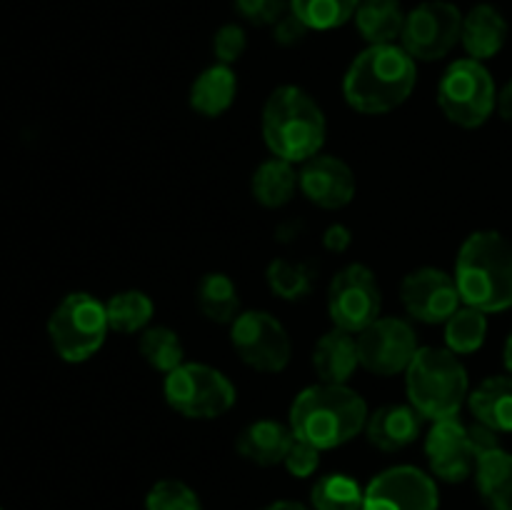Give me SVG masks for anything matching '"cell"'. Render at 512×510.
I'll use <instances>...</instances> for the list:
<instances>
[{
  "label": "cell",
  "mask_w": 512,
  "mask_h": 510,
  "mask_svg": "<svg viewBox=\"0 0 512 510\" xmlns=\"http://www.w3.org/2000/svg\"><path fill=\"white\" fill-rule=\"evenodd\" d=\"M418 65L403 45H368L345 70L343 95L363 115L398 110L413 95Z\"/></svg>",
  "instance_id": "6da1fadb"
},
{
  "label": "cell",
  "mask_w": 512,
  "mask_h": 510,
  "mask_svg": "<svg viewBox=\"0 0 512 510\" xmlns=\"http://www.w3.org/2000/svg\"><path fill=\"white\" fill-rule=\"evenodd\" d=\"M368 415V403L350 385L315 383L295 395L288 425L298 440L318 450H333L360 435Z\"/></svg>",
  "instance_id": "7a4b0ae2"
},
{
  "label": "cell",
  "mask_w": 512,
  "mask_h": 510,
  "mask_svg": "<svg viewBox=\"0 0 512 510\" xmlns=\"http://www.w3.org/2000/svg\"><path fill=\"white\" fill-rule=\"evenodd\" d=\"M455 283L463 305L483 313L512 308V243L498 230H478L455 258Z\"/></svg>",
  "instance_id": "3957f363"
},
{
  "label": "cell",
  "mask_w": 512,
  "mask_h": 510,
  "mask_svg": "<svg viewBox=\"0 0 512 510\" xmlns=\"http://www.w3.org/2000/svg\"><path fill=\"white\" fill-rule=\"evenodd\" d=\"M328 120L308 90L280 85L263 105V140L275 158L305 163L323 150Z\"/></svg>",
  "instance_id": "277c9868"
},
{
  "label": "cell",
  "mask_w": 512,
  "mask_h": 510,
  "mask_svg": "<svg viewBox=\"0 0 512 510\" xmlns=\"http://www.w3.org/2000/svg\"><path fill=\"white\" fill-rule=\"evenodd\" d=\"M405 393L430 423L455 418L470 398L468 370L453 350L425 345L405 370Z\"/></svg>",
  "instance_id": "5b68a950"
},
{
  "label": "cell",
  "mask_w": 512,
  "mask_h": 510,
  "mask_svg": "<svg viewBox=\"0 0 512 510\" xmlns=\"http://www.w3.org/2000/svg\"><path fill=\"white\" fill-rule=\"evenodd\" d=\"M108 310L90 293H68L48 320V335L55 353L65 363H85L103 348L108 338Z\"/></svg>",
  "instance_id": "8992f818"
},
{
  "label": "cell",
  "mask_w": 512,
  "mask_h": 510,
  "mask_svg": "<svg viewBox=\"0 0 512 510\" xmlns=\"http://www.w3.org/2000/svg\"><path fill=\"white\" fill-rule=\"evenodd\" d=\"M170 408L188 420L223 418L235 405V385L225 373L205 363H183L163 380Z\"/></svg>",
  "instance_id": "52a82bcc"
},
{
  "label": "cell",
  "mask_w": 512,
  "mask_h": 510,
  "mask_svg": "<svg viewBox=\"0 0 512 510\" xmlns=\"http://www.w3.org/2000/svg\"><path fill=\"white\" fill-rule=\"evenodd\" d=\"M438 105L450 123L460 128H480L498 108V88L485 68L473 58L448 65L438 83Z\"/></svg>",
  "instance_id": "ba28073f"
},
{
  "label": "cell",
  "mask_w": 512,
  "mask_h": 510,
  "mask_svg": "<svg viewBox=\"0 0 512 510\" xmlns=\"http://www.w3.org/2000/svg\"><path fill=\"white\" fill-rule=\"evenodd\" d=\"M230 343L240 360L258 373H280L293 355L288 330L268 310H243L230 323Z\"/></svg>",
  "instance_id": "9c48e42d"
},
{
  "label": "cell",
  "mask_w": 512,
  "mask_h": 510,
  "mask_svg": "<svg viewBox=\"0 0 512 510\" xmlns=\"http://www.w3.org/2000/svg\"><path fill=\"white\" fill-rule=\"evenodd\" d=\"M463 33V13L450 0H423L408 10L400 45L408 50L410 58L418 63H433L445 58Z\"/></svg>",
  "instance_id": "30bf717a"
},
{
  "label": "cell",
  "mask_w": 512,
  "mask_h": 510,
  "mask_svg": "<svg viewBox=\"0 0 512 510\" xmlns=\"http://www.w3.org/2000/svg\"><path fill=\"white\" fill-rule=\"evenodd\" d=\"M383 290L373 270L363 263H350L333 275L328 285V313L335 328L358 335L380 318Z\"/></svg>",
  "instance_id": "8fae6325"
},
{
  "label": "cell",
  "mask_w": 512,
  "mask_h": 510,
  "mask_svg": "<svg viewBox=\"0 0 512 510\" xmlns=\"http://www.w3.org/2000/svg\"><path fill=\"white\" fill-rule=\"evenodd\" d=\"M418 350L420 345L413 325L393 315L378 318L358 333L360 368L383 378L405 373Z\"/></svg>",
  "instance_id": "7c38bea8"
},
{
  "label": "cell",
  "mask_w": 512,
  "mask_h": 510,
  "mask_svg": "<svg viewBox=\"0 0 512 510\" xmlns=\"http://www.w3.org/2000/svg\"><path fill=\"white\" fill-rule=\"evenodd\" d=\"M440 493L433 475L415 465H395L365 485L363 510H438Z\"/></svg>",
  "instance_id": "4fadbf2b"
},
{
  "label": "cell",
  "mask_w": 512,
  "mask_h": 510,
  "mask_svg": "<svg viewBox=\"0 0 512 510\" xmlns=\"http://www.w3.org/2000/svg\"><path fill=\"white\" fill-rule=\"evenodd\" d=\"M400 300L405 313L425 325L448 323L450 315L463 305L455 275L440 268H415L400 283Z\"/></svg>",
  "instance_id": "5bb4252c"
},
{
  "label": "cell",
  "mask_w": 512,
  "mask_h": 510,
  "mask_svg": "<svg viewBox=\"0 0 512 510\" xmlns=\"http://www.w3.org/2000/svg\"><path fill=\"white\" fill-rule=\"evenodd\" d=\"M425 458L433 478L445 483H463L475 473L478 450L470 440V428L455 418L435 420L425 435Z\"/></svg>",
  "instance_id": "9a60e30c"
},
{
  "label": "cell",
  "mask_w": 512,
  "mask_h": 510,
  "mask_svg": "<svg viewBox=\"0 0 512 510\" xmlns=\"http://www.w3.org/2000/svg\"><path fill=\"white\" fill-rule=\"evenodd\" d=\"M300 193L323 210H340L355 198L353 168L338 155L318 153L300 168Z\"/></svg>",
  "instance_id": "2e32d148"
},
{
  "label": "cell",
  "mask_w": 512,
  "mask_h": 510,
  "mask_svg": "<svg viewBox=\"0 0 512 510\" xmlns=\"http://www.w3.org/2000/svg\"><path fill=\"white\" fill-rule=\"evenodd\" d=\"M423 425L425 418L413 405L390 403L368 415L365 433H368L373 448L383 450V453H398V450H405L420 438Z\"/></svg>",
  "instance_id": "e0dca14e"
},
{
  "label": "cell",
  "mask_w": 512,
  "mask_h": 510,
  "mask_svg": "<svg viewBox=\"0 0 512 510\" xmlns=\"http://www.w3.org/2000/svg\"><path fill=\"white\" fill-rule=\"evenodd\" d=\"M510 25L505 15L500 13L495 5L478 3L463 15V33H460V43H463L468 58L485 60L495 58L500 50L508 43Z\"/></svg>",
  "instance_id": "ac0fdd59"
},
{
  "label": "cell",
  "mask_w": 512,
  "mask_h": 510,
  "mask_svg": "<svg viewBox=\"0 0 512 510\" xmlns=\"http://www.w3.org/2000/svg\"><path fill=\"white\" fill-rule=\"evenodd\" d=\"M293 443L295 435L290 425L265 418L255 420V423L245 425L240 430L238 440H235V450L248 463L260 465V468H273V465L283 463Z\"/></svg>",
  "instance_id": "d6986e66"
},
{
  "label": "cell",
  "mask_w": 512,
  "mask_h": 510,
  "mask_svg": "<svg viewBox=\"0 0 512 510\" xmlns=\"http://www.w3.org/2000/svg\"><path fill=\"white\" fill-rule=\"evenodd\" d=\"M358 368V338L353 333L333 325V330L320 335L313 348V370L320 383L348 385V380L353 378Z\"/></svg>",
  "instance_id": "ffe728a7"
},
{
  "label": "cell",
  "mask_w": 512,
  "mask_h": 510,
  "mask_svg": "<svg viewBox=\"0 0 512 510\" xmlns=\"http://www.w3.org/2000/svg\"><path fill=\"white\" fill-rule=\"evenodd\" d=\"M235 95H238V78L233 68L223 63H215L205 68L190 85V108L203 118H218L225 110L233 108Z\"/></svg>",
  "instance_id": "44dd1931"
},
{
  "label": "cell",
  "mask_w": 512,
  "mask_h": 510,
  "mask_svg": "<svg viewBox=\"0 0 512 510\" xmlns=\"http://www.w3.org/2000/svg\"><path fill=\"white\" fill-rule=\"evenodd\" d=\"M468 408L478 423L495 433H512V375L485 378L478 388L470 390Z\"/></svg>",
  "instance_id": "7402d4cb"
},
{
  "label": "cell",
  "mask_w": 512,
  "mask_h": 510,
  "mask_svg": "<svg viewBox=\"0 0 512 510\" xmlns=\"http://www.w3.org/2000/svg\"><path fill=\"white\" fill-rule=\"evenodd\" d=\"M405 18L400 0H360L353 20L368 45H393L403 35Z\"/></svg>",
  "instance_id": "603a6c76"
},
{
  "label": "cell",
  "mask_w": 512,
  "mask_h": 510,
  "mask_svg": "<svg viewBox=\"0 0 512 510\" xmlns=\"http://www.w3.org/2000/svg\"><path fill=\"white\" fill-rule=\"evenodd\" d=\"M475 485L488 510H512V453L488 450L475 465Z\"/></svg>",
  "instance_id": "cb8c5ba5"
},
{
  "label": "cell",
  "mask_w": 512,
  "mask_h": 510,
  "mask_svg": "<svg viewBox=\"0 0 512 510\" xmlns=\"http://www.w3.org/2000/svg\"><path fill=\"white\" fill-rule=\"evenodd\" d=\"M300 188V175L295 173V165L283 158H270L255 168L250 190L253 198L263 208H283L293 200L295 190Z\"/></svg>",
  "instance_id": "d4e9b609"
},
{
  "label": "cell",
  "mask_w": 512,
  "mask_h": 510,
  "mask_svg": "<svg viewBox=\"0 0 512 510\" xmlns=\"http://www.w3.org/2000/svg\"><path fill=\"white\" fill-rule=\"evenodd\" d=\"M195 303L210 323L218 325H230L243 313L238 285L225 273H205L195 288Z\"/></svg>",
  "instance_id": "484cf974"
},
{
  "label": "cell",
  "mask_w": 512,
  "mask_h": 510,
  "mask_svg": "<svg viewBox=\"0 0 512 510\" xmlns=\"http://www.w3.org/2000/svg\"><path fill=\"white\" fill-rule=\"evenodd\" d=\"M105 310H108V325L113 333L133 335L148 328L155 305L143 290H120L105 303Z\"/></svg>",
  "instance_id": "4316f807"
},
{
  "label": "cell",
  "mask_w": 512,
  "mask_h": 510,
  "mask_svg": "<svg viewBox=\"0 0 512 510\" xmlns=\"http://www.w3.org/2000/svg\"><path fill=\"white\" fill-rule=\"evenodd\" d=\"M365 488L345 473H328L310 490L313 510H363Z\"/></svg>",
  "instance_id": "83f0119b"
},
{
  "label": "cell",
  "mask_w": 512,
  "mask_h": 510,
  "mask_svg": "<svg viewBox=\"0 0 512 510\" xmlns=\"http://www.w3.org/2000/svg\"><path fill=\"white\" fill-rule=\"evenodd\" d=\"M488 338V313L460 305L445 323V345L455 355H470L483 348Z\"/></svg>",
  "instance_id": "f1b7e54d"
},
{
  "label": "cell",
  "mask_w": 512,
  "mask_h": 510,
  "mask_svg": "<svg viewBox=\"0 0 512 510\" xmlns=\"http://www.w3.org/2000/svg\"><path fill=\"white\" fill-rule=\"evenodd\" d=\"M138 350L150 368L165 375H168L170 370L178 368V365L185 363L183 340H180V335L175 333L173 328H168V325H153V328H145L143 333H140Z\"/></svg>",
  "instance_id": "f546056e"
},
{
  "label": "cell",
  "mask_w": 512,
  "mask_h": 510,
  "mask_svg": "<svg viewBox=\"0 0 512 510\" xmlns=\"http://www.w3.org/2000/svg\"><path fill=\"white\" fill-rule=\"evenodd\" d=\"M360 0H290V13L310 30H335L355 18Z\"/></svg>",
  "instance_id": "4dcf8cb0"
},
{
  "label": "cell",
  "mask_w": 512,
  "mask_h": 510,
  "mask_svg": "<svg viewBox=\"0 0 512 510\" xmlns=\"http://www.w3.org/2000/svg\"><path fill=\"white\" fill-rule=\"evenodd\" d=\"M265 278H268L270 290L278 298L295 303V300H303L310 295L315 283V270L308 263H293V260L275 258L268 265V275Z\"/></svg>",
  "instance_id": "1f68e13d"
},
{
  "label": "cell",
  "mask_w": 512,
  "mask_h": 510,
  "mask_svg": "<svg viewBox=\"0 0 512 510\" xmlns=\"http://www.w3.org/2000/svg\"><path fill=\"white\" fill-rule=\"evenodd\" d=\"M145 510H203L198 493L175 478L158 480L145 495Z\"/></svg>",
  "instance_id": "d6a6232c"
},
{
  "label": "cell",
  "mask_w": 512,
  "mask_h": 510,
  "mask_svg": "<svg viewBox=\"0 0 512 510\" xmlns=\"http://www.w3.org/2000/svg\"><path fill=\"white\" fill-rule=\"evenodd\" d=\"M248 50V33L243 25L238 23H225L223 28L215 30L213 35V55L215 63H223L233 68Z\"/></svg>",
  "instance_id": "836d02e7"
},
{
  "label": "cell",
  "mask_w": 512,
  "mask_h": 510,
  "mask_svg": "<svg viewBox=\"0 0 512 510\" xmlns=\"http://www.w3.org/2000/svg\"><path fill=\"white\" fill-rule=\"evenodd\" d=\"M235 10L245 23L273 28L290 10V0H235Z\"/></svg>",
  "instance_id": "e575fe53"
},
{
  "label": "cell",
  "mask_w": 512,
  "mask_h": 510,
  "mask_svg": "<svg viewBox=\"0 0 512 510\" xmlns=\"http://www.w3.org/2000/svg\"><path fill=\"white\" fill-rule=\"evenodd\" d=\"M320 453H323V450H318L315 445L295 438V443L290 445L288 455H285L283 465L288 468V473L293 475V478H310V475L318 470Z\"/></svg>",
  "instance_id": "d590c367"
},
{
  "label": "cell",
  "mask_w": 512,
  "mask_h": 510,
  "mask_svg": "<svg viewBox=\"0 0 512 510\" xmlns=\"http://www.w3.org/2000/svg\"><path fill=\"white\" fill-rule=\"evenodd\" d=\"M308 33V25H305L298 15L290 13V10L273 25V40L278 45H283V48H295L298 43H303Z\"/></svg>",
  "instance_id": "8d00e7d4"
},
{
  "label": "cell",
  "mask_w": 512,
  "mask_h": 510,
  "mask_svg": "<svg viewBox=\"0 0 512 510\" xmlns=\"http://www.w3.org/2000/svg\"><path fill=\"white\" fill-rule=\"evenodd\" d=\"M350 243H353V235H350V230L340 223L330 225L323 233V245L330 253H345V250L350 248Z\"/></svg>",
  "instance_id": "74e56055"
},
{
  "label": "cell",
  "mask_w": 512,
  "mask_h": 510,
  "mask_svg": "<svg viewBox=\"0 0 512 510\" xmlns=\"http://www.w3.org/2000/svg\"><path fill=\"white\" fill-rule=\"evenodd\" d=\"M498 113L503 115L508 123H512V78L503 85V90L498 93Z\"/></svg>",
  "instance_id": "f35d334b"
},
{
  "label": "cell",
  "mask_w": 512,
  "mask_h": 510,
  "mask_svg": "<svg viewBox=\"0 0 512 510\" xmlns=\"http://www.w3.org/2000/svg\"><path fill=\"white\" fill-rule=\"evenodd\" d=\"M263 510H310V508L295 503V500H275V503H270L268 508H263Z\"/></svg>",
  "instance_id": "ab89813d"
},
{
  "label": "cell",
  "mask_w": 512,
  "mask_h": 510,
  "mask_svg": "<svg viewBox=\"0 0 512 510\" xmlns=\"http://www.w3.org/2000/svg\"><path fill=\"white\" fill-rule=\"evenodd\" d=\"M505 368H508V373L512 375V333H510L508 343H505Z\"/></svg>",
  "instance_id": "60d3db41"
},
{
  "label": "cell",
  "mask_w": 512,
  "mask_h": 510,
  "mask_svg": "<svg viewBox=\"0 0 512 510\" xmlns=\"http://www.w3.org/2000/svg\"><path fill=\"white\" fill-rule=\"evenodd\" d=\"M0 510H3V508H0Z\"/></svg>",
  "instance_id": "b9f144b4"
}]
</instances>
